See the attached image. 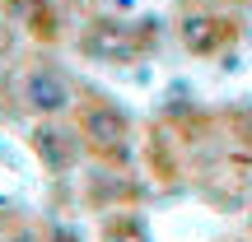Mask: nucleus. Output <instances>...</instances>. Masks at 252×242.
Returning a JSON list of instances; mask_svg holds the SVG:
<instances>
[{
	"label": "nucleus",
	"mask_w": 252,
	"mask_h": 242,
	"mask_svg": "<svg viewBox=\"0 0 252 242\" xmlns=\"http://www.w3.org/2000/svg\"><path fill=\"white\" fill-rule=\"evenodd\" d=\"M9 242H37L33 233H14V238H9Z\"/></svg>",
	"instance_id": "0eeeda50"
},
{
	"label": "nucleus",
	"mask_w": 252,
	"mask_h": 242,
	"mask_svg": "<svg viewBox=\"0 0 252 242\" xmlns=\"http://www.w3.org/2000/svg\"><path fill=\"white\" fill-rule=\"evenodd\" d=\"M80 140H84V135H75V131H56V126H42V131L33 135L37 154H42L47 168H56V172H65L70 163H80Z\"/></svg>",
	"instance_id": "20e7f679"
},
{
	"label": "nucleus",
	"mask_w": 252,
	"mask_h": 242,
	"mask_svg": "<svg viewBox=\"0 0 252 242\" xmlns=\"http://www.w3.org/2000/svg\"><path fill=\"white\" fill-rule=\"evenodd\" d=\"M24 103L37 117H65V112L75 108V84L65 80L61 70H52V65H37L24 80Z\"/></svg>",
	"instance_id": "f257e3e1"
},
{
	"label": "nucleus",
	"mask_w": 252,
	"mask_h": 242,
	"mask_svg": "<svg viewBox=\"0 0 252 242\" xmlns=\"http://www.w3.org/2000/svg\"><path fill=\"white\" fill-rule=\"evenodd\" d=\"M103 242H150V233H145V224L135 215H122V219H108Z\"/></svg>",
	"instance_id": "423d86ee"
},
{
	"label": "nucleus",
	"mask_w": 252,
	"mask_h": 242,
	"mask_svg": "<svg viewBox=\"0 0 252 242\" xmlns=\"http://www.w3.org/2000/svg\"><path fill=\"white\" fill-rule=\"evenodd\" d=\"M84 47H89L94 56H103V61H117V56H126V37L117 24H94V33L84 37Z\"/></svg>",
	"instance_id": "39448f33"
},
{
	"label": "nucleus",
	"mask_w": 252,
	"mask_h": 242,
	"mask_svg": "<svg viewBox=\"0 0 252 242\" xmlns=\"http://www.w3.org/2000/svg\"><path fill=\"white\" fill-rule=\"evenodd\" d=\"M126 131H131V121H126L122 108L94 103V108L80 112V135H84V144H94V149H103V154L126 149Z\"/></svg>",
	"instance_id": "f03ea898"
},
{
	"label": "nucleus",
	"mask_w": 252,
	"mask_h": 242,
	"mask_svg": "<svg viewBox=\"0 0 252 242\" xmlns=\"http://www.w3.org/2000/svg\"><path fill=\"white\" fill-rule=\"evenodd\" d=\"M178 33H182V47H187L191 56H210V52L224 47L229 28H224V19L210 14V9H191V14H182Z\"/></svg>",
	"instance_id": "7ed1b4c3"
}]
</instances>
